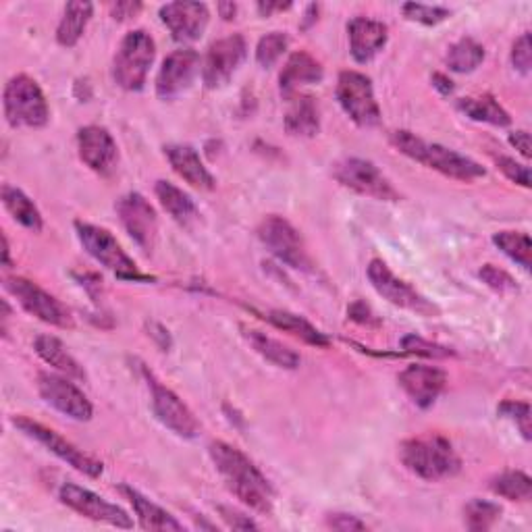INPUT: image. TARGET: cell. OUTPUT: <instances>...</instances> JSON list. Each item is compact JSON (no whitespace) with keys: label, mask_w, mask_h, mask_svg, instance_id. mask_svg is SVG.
<instances>
[{"label":"cell","mask_w":532,"mask_h":532,"mask_svg":"<svg viewBox=\"0 0 532 532\" xmlns=\"http://www.w3.org/2000/svg\"><path fill=\"white\" fill-rule=\"evenodd\" d=\"M208 454L212 464L223 476V481L227 489L242 501L248 508H252L258 514H271L273 512V501H275V491L258 466L237 447L225 443V441H215L210 443Z\"/></svg>","instance_id":"6da1fadb"},{"label":"cell","mask_w":532,"mask_h":532,"mask_svg":"<svg viewBox=\"0 0 532 532\" xmlns=\"http://www.w3.org/2000/svg\"><path fill=\"white\" fill-rule=\"evenodd\" d=\"M399 460L422 481L439 483L454 478L462 470V460L454 445L443 435L406 439L399 445Z\"/></svg>","instance_id":"7a4b0ae2"},{"label":"cell","mask_w":532,"mask_h":532,"mask_svg":"<svg viewBox=\"0 0 532 532\" xmlns=\"http://www.w3.org/2000/svg\"><path fill=\"white\" fill-rule=\"evenodd\" d=\"M391 144L402 152L404 156L412 158V161L429 167L433 171H439L445 177L458 179V181H476L487 175V171L472 161L470 156H464L456 150L445 148L441 144H431L424 142L422 138L414 136L412 131H393L391 133Z\"/></svg>","instance_id":"3957f363"},{"label":"cell","mask_w":532,"mask_h":532,"mask_svg":"<svg viewBox=\"0 0 532 532\" xmlns=\"http://www.w3.org/2000/svg\"><path fill=\"white\" fill-rule=\"evenodd\" d=\"M156 59V44L144 30L129 32L113 59V79L125 92H140L146 86L148 71Z\"/></svg>","instance_id":"277c9868"},{"label":"cell","mask_w":532,"mask_h":532,"mask_svg":"<svg viewBox=\"0 0 532 532\" xmlns=\"http://www.w3.org/2000/svg\"><path fill=\"white\" fill-rule=\"evenodd\" d=\"M5 117L11 127H28V129H40L50 119V109L42 88L38 86L36 79L30 75H15L11 77L5 94Z\"/></svg>","instance_id":"5b68a950"},{"label":"cell","mask_w":532,"mask_h":532,"mask_svg":"<svg viewBox=\"0 0 532 532\" xmlns=\"http://www.w3.org/2000/svg\"><path fill=\"white\" fill-rule=\"evenodd\" d=\"M75 231L79 237V244L84 246V250L96 262H100L104 269L115 273L119 279L123 281H148L150 279L144 273H140L138 264L125 254V250L121 248V244L117 242L115 235L109 229L90 225V223H75Z\"/></svg>","instance_id":"8992f818"},{"label":"cell","mask_w":532,"mask_h":532,"mask_svg":"<svg viewBox=\"0 0 532 532\" xmlns=\"http://www.w3.org/2000/svg\"><path fill=\"white\" fill-rule=\"evenodd\" d=\"M337 102L358 127H377L381 123V106L375 98L370 77L358 71H341L337 79Z\"/></svg>","instance_id":"52a82bcc"},{"label":"cell","mask_w":532,"mask_h":532,"mask_svg":"<svg viewBox=\"0 0 532 532\" xmlns=\"http://www.w3.org/2000/svg\"><path fill=\"white\" fill-rule=\"evenodd\" d=\"M258 237H260V242L266 246V250H269L273 256H277L283 264L291 266V269L304 271V273L312 271L314 262L304 246L300 231L283 217H277V215L266 217L258 227Z\"/></svg>","instance_id":"ba28073f"},{"label":"cell","mask_w":532,"mask_h":532,"mask_svg":"<svg viewBox=\"0 0 532 532\" xmlns=\"http://www.w3.org/2000/svg\"><path fill=\"white\" fill-rule=\"evenodd\" d=\"M5 289L19 302V306L25 312L36 316L38 321L59 329H73L75 323L71 310L34 281L23 277H9L5 279Z\"/></svg>","instance_id":"9c48e42d"},{"label":"cell","mask_w":532,"mask_h":532,"mask_svg":"<svg viewBox=\"0 0 532 532\" xmlns=\"http://www.w3.org/2000/svg\"><path fill=\"white\" fill-rule=\"evenodd\" d=\"M333 177L343 188L372 200L397 202L402 198L383 171L375 163L364 161V158H343L333 165Z\"/></svg>","instance_id":"30bf717a"},{"label":"cell","mask_w":532,"mask_h":532,"mask_svg":"<svg viewBox=\"0 0 532 532\" xmlns=\"http://www.w3.org/2000/svg\"><path fill=\"white\" fill-rule=\"evenodd\" d=\"M142 375L148 381L152 410L169 431L183 439H196L200 435V422L194 412L181 402V397L167 385L158 381L152 372L142 364Z\"/></svg>","instance_id":"8fae6325"},{"label":"cell","mask_w":532,"mask_h":532,"mask_svg":"<svg viewBox=\"0 0 532 532\" xmlns=\"http://www.w3.org/2000/svg\"><path fill=\"white\" fill-rule=\"evenodd\" d=\"M13 427L19 429L23 435L32 437L40 445H44L50 451V454H55L57 458L67 462L77 472H82V474H86L90 478H98L102 474L104 466H102L100 460L92 458L90 454H86V451H82L79 447H75L71 441L61 437L57 431L44 427V424H40V422H36L32 418L17 416V418H13Z\"/></svg>","instance_id":"7c38bea8"},{"label":"cell","mask_w":532,"mask_h":532,"mask_svg":"<svg viewBox=\"0 0 532 532\" xmlns=\"http://www.w3.org/2000/svg\"><path fill=\"white\" fill-rule=\"evenodd\" d=\"M368 279H370V285L375 287L377 294L397 308L416 312L420 316H437L439 314V308L431 300L424 298L420 291H416L408 281L399 279L389 269V266L379 258L370 260Z\"/></svg>","instance_id":"4fadbf2b"},{"label":"cell","mask_w":532,"mask_h":532,"mask_svg":"<svg viewBox=\"0 0 532 532\" xmlns=\"http://www.w3.org/2000/svg\"><path fill=\"white\" fill-rule=\"evenodd\" d=\"M246 40L242 34H231L217 40L202 61V82L208 90H219L231 82V77L246 59Z\"/></svg>","instance_id":"5bb4252c"},{"label":"cell","mask_w":532,"mask_h":532,"mask_svg":"<svg viewBox=\"0 0 532 532\" xmlns=\"http://www.w3.org/2000/svg\"><path fill=\"white\" fill-rule=\"evenodd\" d=\"M202 73L200 55L192 48L175 50L163 61L156 75V96L161 100H177L188 92Z\"/></svg>","instance_id":"9a60e30c"},{"label":"cell","mask_w":532,"mask_h":532,"mask_svg":"<svg viewBox=\"0 0 532 532\" xmlns=\"http://www.w3.org/2000/svg\"><path fill=\"white\" fill-rule=\"evenodd\" d=\"M38 391L48 406L69 416L71 420L88 422L94 416V408L90 404V399L69 377L52 375V372H40Z\"/></svg>","instance_id":"2e32d148"},{"label":"cell","mask_w":532,"mask_h":532,"mask_svg":"<svg viewBox=\"0 0 532 532\" xmlns=\"http://www.w3.org/2000/svg\"><path fill=\"white\" fill-rule=\"evenodd\" d=\"M59 499H61V503L67 505L69 510L77 512L79 516H84L88 520L109 524L115 528H133L131 516L123 508H119V505L92 493L90 489L67 483L61 487Z\"/></svg>","instance_id":"e0dca14e"},{"label":"cell","mask_w":532,"mask_h":532,"mask_svg":"<svg viewBox=\"0 0 532 532\" xmlns=\"http://www.w3.org/2000/svg\"><path fill=\"white\" fill-rule=\"evenodd\" d=\"M117 215L133 242H136L146 254H150L156 246V237H158V217L152 204L142 194L131 192L119 198Z\"/></svg>","instance_id":"ac0fdd59"},{"label":"cell","mask_w":532,"mask_h":532,"mask_svg":"<svg viewBox=\"0 0 532 532\" xmlns=\"http://www.w3.org/2000/svg\"><path fill=\"white\" fill-rule=\"evenodd\" d=\"M79 158L98 175H111L119 161V148L111 131L100 125H88L77 131Z\"/></svg>","instance_id":"d6986e66"},{"label":"cell","mask_w":532,"mask_h":532,"mask_svg":"<svg viewBox=\"0 0 532 532\" xmlns=\"http://www.w3.org/2000/svg\"><path fill=\"white\" fill-rule=\"evenodd\" d=\"M161 21L169 28L173 40L188 44L204 36L210 13L204 3H167L161 7Z\"/></svg>","instance_id":"ffe728a7"},{"label":"cell","mask_w":532,"mask_h":532,"mask_svg":"<svg viewBox=\"0 0 532 532\" xmlns=\"http://www.w3.org/2000/svg\"><path fill=\"white\" fill-rule=\"evenodd\" d=\"M399 387L406 391V395L412 399V402L427 410L431 408L439 395L443 393L447 385V375L437 368V366H424V364H412L399 372Z\"/></svg>","instance_id":"44dd1931"},{"label":"cell","mask_w":532,"mask_h":532,"mask_svg":"<svg viewBox=\"0 0 532 532\" xmlns=\"http://www.w3.org/2000/svg\"><path fill=\"white\" fill-rule=\"evenodd\" d=\"M348 38H350V52L356 63H370L379 52L387 46L389 30L383 21L368 19V17H354L348 23Z\"/></svg>","instance_id":"7402d4cb"},{"label":"cell","mask_w":532,"mask_h":532,"mask_svg":"<svg viewBox=\"0 0 532 532\" xmlns=\"http://www.w3.org/2000/svg\"><path fill=\"white\" fill-rule=\"evenodd\" d=\"M325 77L323 65L318 63L312 55L308 52L300 50L294 52L285 63V67L281 69L279 75V92L283 96V100H294L300 92L302 86H310V84H321Z\"/></svg>","instance_id":"603a6c76"},{"label":"cell","mask_w":532,"mask_h":532,"mask_svg":"<svg viewBox=\"0 0 532 532\" xmlns=\"http://www.w3.org/2000/svg\"><path fill=\"white\" fill-rule=\"evenodd\" d=\"M165 156L173 171L183 179L188 181L192 188L202 190V192H212L217 188V179L212 177V173L206 169L202 163V158L196 148L190 144H171L165 146Z\"/></svg>","instance_id":"cb8c5ba5"},{"label":"cell","mask_w":532,"mask_h":532,"mask_svg":"<svg viewBox=\"0 0 532 532\" xmlns=\"http://www.w3.org/2000/svg\"><path fill=\"white\" fill-rule=\"evenodd\" d=\"M34 348H36V354H38L48 366L57 368L63 377H69L71 381H79V383L88 379L84 366L79 364V362L69 354V350L65 348L61 339L52 337V335H40V337H36Z\"/></svg>","instance_id":"d4e9b609"},{"label":"cell","mask_w":532,"mask_h":532,"mask_svg":"<svg viewBox=\"0 0 532 532\" xmlns=\"http://www.w3.org/2000/svg\"><path fill=\"white\" fill-rule=\"evenodd\" d=\"M119 491L129 499L131 508L136 512L140 526L144 530H183V524L173 514H169L167 510L161 508V505H156L154 501L144 497L140 491L125 485Z\"/></svg>","instance_id":"484cf974"},{"label":"cell","mask_w":532,"mask_h":532,"mask_svg":"<svg viewBox=\"0 0 532 532\" xmlns=\"http://www.w3.org/2000/svg\"><path fill=\"white\" fill-rule=\"evenodd\" d=\"M154 194L161 202V206L177 221L181 227H190L198 221L200 212L196 202L192 200L190 194H185L181 188H177L171 181H156L154 185Z\"/></svg>","instance_id":"4316f807"},{"label":"cell","mask_w":532,"mask_h":532,"mask_svg":"<svg viewBox=\"0 0 532 532\" xmlns=\"http://www.w3.org/2000/svg\"><path fill=\"white\" fill-rule=\"evenodd\" d=\"M291 106L285 113V129L294 138H314L321 131V113L312 96H296L289 100Z\"/></svg>","instance_id":"83f0119b"},{"label":"cell","mask_w":532,"mask_h":532,"mask_svg":"<svg viewBox=\"0 0 532 532\" xmlns=\"http://www.w3.org/2000/svg\"><path fill=\"white\" fill-rule=\"evenodd\" d=\"M264 318L271 325H275L277 329L302 339L308 345H316V348H329L331 345V339L323 331H318L314 325H310L306 321V318H302L298 314H291L287 310H271V312L264 314Z\"/></svg>","instance_id":"f1b7e54d"},{"label":"cell","mask_w":532,"mask_h":532,"mask_svg":"<svg viewBox=\"0 0 532 532\" xmlns=\"http://www.w3.org/2000/svg\"><path fill=\"white\" fill-rule=\"evenodd\" d=\"M0 196H3V204L9 210V215L19 225H23L25 229H30L34 233L42 231V227H44L42 215H40L38 206L34 204V200L28 194L21 192L19 188H15V185L5 183L3 185V192H0Z\"/></svg>","instance_id":"f546056e"},{"label":"cell","mask_w":532,"mask_h":532,"mask_svg":"<svg viewBox=\"0 0 532 532\" xmlns=\"http://www.w3.org/2000/svg\"><path fill=\"white\" fill-rule=\"evenodd\" d=\"M458 109L472 121L478 123H489L495 127H508L512 123L510 113L503 109V106L491 96V94H483V96H468L458 100Z\"/></svg>","instance_id":"4dcf8cb0"},{"label":"cell","mask_w":532,"mask_h":532,"mask_svg":"<svg viewBox=\"0 0 532 532\" xmlns=\"http://www.w3.org/2000/svg\"><path fill=\"white\" fill-rule=\"evenodd\" d=\"M244 335H246V339H248V343L252 345V348L264 360H269L271 364H275L279 368H287V370H296L300 366L302 358L294 350H289L287 345H283L281 341L269 337L262 331H256V329H244Z\"/></svg>","instance_id":"1f68e13d"},{"label":"cell","mask_w":532,"mask_h":532,"mask_svg":"<svg viewBox=\"0 0 532 532\" xmlns=\"http://www.w3.org/2000/svg\"><path fill=\"white\" fill-rule=\"evenodd\" d=\"M92 13H94L92 3H69L59 21L57 42L65 48H73L79 40H82L92 19Z\"/></svg>","instance_id":"d6a6232c"},{"label":"cell","mask_w":532,"mask_h":532,"mask_svg":"<svg viewBox=\"0 0 532 532\" xmlns=\"http://www.w3.org/2000/svg\"><path fill=\"white\" fill-rule=\"evenodd\" d=\"M447 67L456 73H472L485 61V48L472 38H462L449 46Z\"/></svg>","instance_id":"836d02e7"},{"label":"cell","mask_w":532,"mask_h":532,"mask_svg":"<svg viewBox=\"0 0 532 532\" xmlns=\"http://www.w3.org/2000/svg\"><path fill=\"white\" fill-rule=\"evenodd\" d=\"M491 491L503 499L510 501H528L532 493L530 476L520 470H508L491 481Z\"/></svg>","instance_id":"e575fe53"},{"label":"cell","mask_w":532,"mask_h":532,"mask_svg":"<svg viewBox=\"0 0 532 532\" xmlns=\"http://www.w3.org/2000/svg\"><path fill=\"white\" fill-rule=\"evenodd\" d=\"M493 244L508 256L510 260H514L516 264H520L524 271H530V252H532V242L526 233L520 231H499L493 235Z\"/></svg>","instance_id":"d590c367"},{"label":"cell","mask_w":532,"mask_h":532,"mask_svg":"<svg viewBox=\"0 0 532 532\" xmlns=\"http://www.w3.org/2000/svg\"><path fill=\"white\" fill-rule=\"evenodd\" d=\"M501 505L487 499H472L464 508L466 528L472 532H485L493 528L501 518Z\"/></svg>","instance_id":"8d00e7d4"},{"label":"cell","mask_w":532,"mask_h":532,"mask_svg":"<svg viewBox=\"0 0 532 532\" xmlns=\"http://www.w3.org/2000/svg\"><path fill=\"white\" fill-rule=\"evenodd\" d=\"M289 46V38L283 32H271L258 40L256 46V61L262 69H271L277 65V61L285 55Z\"/></svg>","instance_id":"74e56055"},{"label":"cell","mask_w":532,"mask_h":532,"mask_svg":"<svg viewBox=\"0 0 532 532\" xmlns=\"http://www.w3.org/2000/svg\"><path fill=\"white\" fill-rule=\"evenodd\" d=\"M404 17L408 21H416L420 25H439L449 19L451 11L445 7H435V5H420V3H406L402 7Z\"/></svg>","instance_id":"f35d334b"},{"label":"cell","mask_w":532,"mask_h":532,"mask_svg":"<svg viewBox=\"0 0 532 532\" xmlns=\"http://www.w3.org/2000/svg\"><path fill=\"white\" fill-rule=\"evenodd\" d=\"M497 412L503 416V418H508L512 422H516V427L520 429L522 437L526 441H530V406L526 402H514V399H508V402H503Z\"/></svg>","instance_id":"ab89813d"},{"label":"cell","mask_w":532,"mask_h":532,"mask_svg":"<svg viewBox=\"0 0 532 532\" xmlns=\"http://www.w3.org/2000/svg\"><path fill=\"white\" fill-rule=\"evenodd\" d=\"M478 277H481L491 289L499 291V294H512V291H518V285L510 273H505L503 269H497L493 264H485L481 271H478Z\"/></svg>","instance_id":"60d3db41"},{"label":"cell","mask_w":532,"mask_h":532,"mask_svg":"<svg viewBox=\"0 0 532 532\" xmlns=\"http://www.w3.org/2000/svg\"><path fill=\"white\" fill-rule=\"evenodd\" d=\"M497 167L501 173L508 177L510 181L522 185V188H530V169L522 163H516V158L510 156H499L497 158Z\"/></svg>","instance_id":"b9f144b4"},{"label":"cell","mask_w":532,"mask_h":532,"mask_svg":"<svg viewBox=\"0 0 532 532\" xmlns=\"http://www.w3.org/2000/svg\"><path fill=\"white\" fill-rule=\"evenodd\" d=\"M512 65L518 73L528 75L532 67V50H530V34H522L512 46Z\"/></svg>","instance_id":"7bdbcfd3"},{"label":"cell","mask_w":532,"mask_h":532,"mask_svg":"<svg viewBox=\"0 0 532 532\" xmlns=\"http://www.w3.org/2000/svg\"><path fill=\"white\" fill-rule=\"evenodd\" d=\"M404 350L408 354H420V356H429V358H447V356H451L449 350L439 348V345H433L429 341H422L420 337H414V335L404 339Z\"/></svg>","instance_id":"ee69618b"},{"label":"cell","mask_w":532,"mask_h":532,"mask_svg":"<svg viewBox=\"0 0 532 532\" xmlns=\"http://www.w3.org/2000/svg\"><path fill=\"white\" fill-rule=\"evenodd\" d=\"M327 526L339 532H352V530H366V524L350 514H331L327 518Z\"/></svg>","instance_id":"f6af8a7d"},{"label":"cell","mask_w":532,"mask_h":532,"mask_svg":"<svg viewBox=\"0 0 532 532\" xmlns=\"http://www.w3.org/2000/svg\"><path fill=\"white\" fill-rule=\"evenodd\" d=\"M219 512L223 514L221 518L227 522V526L233 528V530H250V528H258V524H256L250 516H244V514H239V512L231 510V508H225V505H221Z\"/></svg>","instance_id":"bcb514c9"},{"label":"cell","mask_w":532,"mask_h":532,"mask_svg":"<svg viewBox=\"0 0 532 532\" xmlns=\"http://www.w3.org/2000/svg\"><path fill=\"white\" fill-rule=\"evenodd\" d=\"M510 144L524 156V158H530L532 152H530V133L520 129V131H514L510 133Z\"/></svg>","instance_id":"7dc6e473"},{"label":"cell","mask_w":532,"mask_h":532,"mask_svg":"<svg viewBox=\"0 0 532 532\" xmlns=\"http://www.w3.org/2000/svg\"><path fill=\"white\" fill-rule=\"evenodd\" d=\"M142 11V3H117L111 7V13L115 19L123 21L129 17H136Z\"/></svg>","instance_id":"c3c4849f"},{"label":"cell","mask_w":532,"mask_h":532,"mask_svg":"<svg viewBox=\"0 0 532 532\" xmlns=\"http://www.w3.org/2000/svg\"><path fill=\"white\" fill-rule=\"evenodd\" d=\"M350 316L354 318V321H358V323H362V325H368V323L372 321L370 308H368L366 304H362V302H358V304H354V306L350 308Z\"/></svg>","instance_id":"681fc988"},{"label":"cell","mask_w":532,"mask_h":532,"mask_svg":"<svg viewBox=\"0 0 532 532\" xmlns=\"http://www.w3.org/2000/svg\"><path fill=\"white\" fill-rule=\"evenodd\" d=\"M433 86H435L443 96H451V94H454V82H451V79H447V77L441 75V73H435V75H433Z\"/></svg>","instance_id":"f907efd6"},{"label":"cell","mask_w":532,"mask_h":532,"mask_svg":"<svg viewBox=\"0 0 532 532\" xmlns=\"http://www.w3.org/2000/svg\"><path fill=\"white\" fill-rule=\"evenodd\" d=\"M291 5L287 3V5H283V3H260L258 5V11L264 15V17H269L271 13H275V11H285V9H289Z\"/></svg>","instance_id":"816d5d0a"},{"label":"cell","mask_w":532,"mask_h":532,"mask_svg":"<svg viewBox=\"0 0 532 532\" xmlns=\"http://www.w3.org/2000/svg\"><path fill=\"white\" fill-rule=\"evenodd\" d=\"M3 262H5L7 269H11V248H9L7 235H3Z\"/></svg>","instance_id":"f5cc1de1"},{"label":"cell","mask_w":532,"mask_h":532,"mask_svg":"<svg viewBox=\"0 0 532 532\" xmlns=\"http://www.w3.org/2000/svg\"><path fill=\"white\" fill-rule=\"evenodd\" d=\"M219 11H221V15H223L225 19H231V17L235 15L237 7H235L233 3H221V5H219Z\"/></svg>","instance_id":"db71d44e"}]
</instances>
